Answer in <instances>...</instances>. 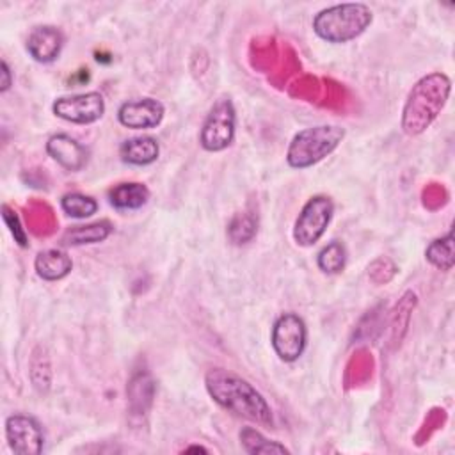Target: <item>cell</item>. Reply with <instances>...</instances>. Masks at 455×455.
<instances>
[{
	"mask_svg": "<svg viewBox=\"0 0 455 455\" xmlns=\"http://www.w3.org/2000/svg\"><path fill=\"white\" fill-rule=\"evenodd\" d=\"M105 108V100L98 91L59 96L52 105V112L59 119L73 124H92L103 117Z\"/></svg>",
	"mask_w": 455,
	"mask_h": 455,
	"instance_id": "obj_8",
	"label": "cell"
},
{
	"mask_svg": "<svg viewBox=\"0 0 455 455\" xmlns=\"http://www.w3.org/2000/svg\"><path fill=\"white\" fill-rule=\"evenodd\" d=\"M46 153L66 171L76 172L89 160L87 148L68 133H55L46 140Z\"/></svg>",
	"mask_w": 455,
	"mask_h": 455,
	"instance_id": "obj_11",
	"label": "cell"
},
{
	"mask_svg": "<svg viewBox=\"0 0 455 455\" xmlns=\"http://www.w3.org/2000/svg\"><path fill=\"white\" fill-rule=\"evenodd\" d=\"M2 219L5 222V226L9 228L14 242L20 245V247H27L28 245V240H27V233L25 229L21 228V222H20V217L16 215L14 210H11L7 204H2Z\"/></svg>",
	"mask_w": 455,
	"mask_h": 455,
	"instance_id": "obj_22",
	"label": "cell"
},
{
	"mask_svg": "<svg viewBox=\"0 0 455 455\" xmlns=\"http://www.w3.org/2000/svg\"><path fill=\"white\" fill-rule=\"evenodd\" d=\"M64 46L62 32L53 25L34 27L27 37L28 55L41 64H50L59 59Z\"/></svg>",
	"mask_w": 455,
	"mask_h": 455,
	"instance_id": "obj_12",
	"label": "cell"
},
{
	"mask_svg": "<svg viewBox=\"0 0 455 455\" xmlns=\"http://www.w3.org/2000/svg\"><path fill=\"white\" fill-rule=\"evenodd\" d=\"M334 213V203L329 196L316 194L309 197L299 212L293 224V240L300 247L315 245L327 231Z\"/></svg>",
	"mask_w": 455,
	"mask_h": 455,
	"instance_id": "obj_6",
	"label": "cell"
},
{
	"mask_svg": "<svg viewBox=\"0 0 455 455\" xmlns=\"http://www.w3.org/2000/svg\"><path fill=\"white\" fill-rule=\"evenodd\" d=\"M112 224L108 220H98L92 224H85V226H73L69 228L62 236H60V243L62 245H85V243H98L103 242L110 236L112 233Z\"/></svg>",
	"mask_w": 455,
	"mask_h": 455,
	"instance_id": "obj_16",
	"label": "cell"
},
{
	"mask_svg": "<svg viewBox=\"0 0 455 455\" xmlns=\"http://www.w3.org/2000/svg\"><path fill=\"white\" fill-rule=\"evenodd\" d=\"M270 343L275 355L284 363L297 361L307 345V327L297 313H283L272 325Z\"/></svg>",
	"mask_w": 455,
	"mask_h": 455,
	"instance_id": "obj_7",
	"label": "cell"
},
{
	"mask_svg": "<svg viewBox=\"0 0 455 455\" xmlns=\"http://www.w3.org/2000/svg\"><path fill=\"white\" fill-rule=\"evenodd\" d=\"M158 155H160L158 140L151 135H135L126 139L119 146V156L128 165H137V167L149 165L156 162Z\"/></svg>",
	"mask_w": 455,
	"mask_h": 455,
	"instance_id": "obj_13",
	"label": "cell"
},
{
	"mask_svg": "<svg viewBox=\"0 0 455 455\" xmlns=\"http://www.w3.org/2000/svg\"><path fill=\"white\" fill-rule=\"evenodd\" d=\"M204 387L210 398L228 412L258 425H274L272 407L243 377L224 368H212L204 375Z\"/></svg>",
	"mask_w": 455,
	"mask_h": 455,
	"instance_id": "obj_1",
	"label": "cell"
},
{
	"mask_svg": "<svg viewBox=\"0 0 455 455\" xmlns=\"http://www.w3.org/2000/svg\"><path fill=\"white\" fill-rule=\"evenodd\" d=\"M165 116V107L155 98H137L124 101L117 108V121L130 130L156 128Z\"/></svg>",
	"mask_w": 455,
	"mask_h": 455,
	"instance_id": "obj_10",
	"label": "cell"
},
{
	"mask_svg": "<svg viewBox=\"0 0 455 455\" xmlns=\"http://www.w3.org/2000/svg\"><path fill=\"white\" fill-rule=\"evenodd\" d=\"M235 135H236V110L233 101L228 96H222L208 110L201 126L199 142L203 149L210 153H219L228 149L233 144Z\"/></svg>",
	"mask_w": 455,
	"mask_h": 455,
	"instance_id": "obj_5",
	"label": "cell"
},
{
	"mask_svg": "<svg viewBox=\"0 0 455 455\" xmlns=\"http://www.w3.org/2000/svg\"><path fill=\"white\" fill-rule=\"evenodd\" d=\"M373 21V12L366 4L345 2L318 11L313 18V32L332 44L348 43L359 37Z\"/></svg>",
	"mask_w": 455,
	"mask_h": 455,
	"instance_id": "obj_3",
	"label": "cell"
},
{
	"mask_svg": "<svg viewBox=\"0 0 455 455\" xmlns=\"http://www.w3.org/2000/svg\"><path fill=\"white\" fill-rule=\"evenodd\" d=\"M34 268L43 281H60L71 272L73 261L64 249L52 247L37 252L34 259Z\"/></svg>",
	"mask_w": 455,
	"mask_h": 455,
	"instance_id": "obj_14",
	"label": "cell"
},
{
	"mask_svg": "<svg viewBox=\"0 0 455 455\" xmlns=\"http://www.w3.org/2000/svg\"><path fill=\"white\" fill-rule=\"evenodd\" d=\"M0 75H2V80H0V92H7L12 85V71L7 64V60H2L0 62Z\"/></svg>",
	"mask_w": 455,
	"mask_h": 455,
	"instance_id": "obj_23",
	"label": "cell"
},
{
	"mask_svg": "<svg viewBox=\"0 0 455 455\" xmlns=\"http://www.w3.org/2000/svg\"><path fill=\"white\" fill-rule=\"evenodd\" d=\"M345 139L338 124H316L297 132L286 149V162L293 169H307L327 158Z\"/></svg>",
	"mask_w": 455,
	"mask_h": 455,
	"instance_id": "obj_4",
	"label": "cell"
},
{
	"mask_svg": "<svg viewBox=\"0 0 455 455\" xmlns=\"http://www.w3.org/2000/svg\"><path fill=\"white\" fill-rule=\"evenodd\" d=\"M316 265L323 274L334 275L343 272L347 265V249L339 240H332L325 243L316 254Z\"/></svg>",
	"mask_w": 455,
	"mask_h": 455,
	"instance_id": "obj_19",
	"label": "cell"
},
{
	"mask_svg": "<svg viewBox=\"0 0 455 455\" xmlns=\"http://www.w3.org/2000/svg\"><path fill=\"white\" fill-rule=\"evenodd\" d=\"M149 199V188L139 181H126L108 190V203L117 210H139Z\"/></svg>",
	"mask_w": 455,
	"mask_h": 455,
	"instance_id": "obj_15",
	"label": "cell"
},
{
	"mask_svg": "<svg viewBox=\"0 0 455 455\" xmlns=\"http://www.w3.org/2000/svg\"><path fill=\"white\" fill-rule=\"evenodd\" d=\"M240 444L242 448L251 453H263V455H272V453H290V450L277 443V441H270L267 439L259 430H256L254 427H243L240 430Z\"/></svg>",
	"mask_w": 455,
	"mask_h": 455,
	"instance_id": "obj_17",
	"label": "cell"
},
{
	"mask_svg": "<svg viewBox=\"0 0 455 455\" xmlns=\"http://www.w3.org/2000/svg\"><path fill=\"white\" fill-rule=\"evenodd\" d=\"M60 208L73 219H87L98 212V201L80 192H68L60 199Z\"/></svg>",
	"mask_w": 455,
	"mask_h": 455,
	"instance_id": "obj_20",
	"label": "cell"
},
{
	"mask_svg": "<svg viewBox=\"0 0 455 455\" xmlns=\"http://www.w3.org/2000/svg\"><path fill=\"white\" fill-rule=\"evenodd\" d=\"M425 258L428 259L430 265H434L439 270H451L455 265L453 233L448 231L444 236L432 240L425 249Z\"/></svg>",
	"mask_w": 455,
	"mask_h": 455,
	"instance_id": "obj_18",
	"label": "cell"
},
{
	"mask_svg": "<svg viewBox=\"0 0 455 455\" xmlns=\"http://www.w3.org/2000/svg\"><path fill=\"white\" fill-rule=\"evenodd\" d=\"M5 439L16 455H39L44 446L43 428L28 414H11L5 419Z\"/></svg>",
	"mask_w": 455,
	"mask_h": 455,
	"instance_id": "obj_9",
	"label": "cell"
},
{
	"mask_svg": "<svg viewBox=\"0 0 455 455\" xmlns=\"http://www.w3.org/2000/svg\"><path fill=\"white\" fill-rule=\"evenodd\" d=\"M254 233H256V222L247 215L236 217L229 226V236L235 243H245L247 240L252 238Z\"/></svg>",
	"mask_w": 455,
	"mask_h": 455,
	"instance_id": "obj_21",
	"label": "cell"
},
{
	"mask_svg": "<svg viewBox=\"0 0 455 455\" xmlns=\"http://www.w3.org/2000/svg\"><path fill=\"white\" fill-rule=\"evenodd\" d=\"M451 92V80L443 71L421 76L407 94L402 108V130L409 137L421 135L441 114Z\"/></svg>",
	"mask_w": 455,
	"mask_h": 455,
	"instance_id": "obj_2",
	"label": "cell"
}]
</instances>
